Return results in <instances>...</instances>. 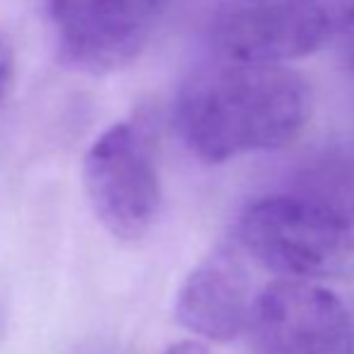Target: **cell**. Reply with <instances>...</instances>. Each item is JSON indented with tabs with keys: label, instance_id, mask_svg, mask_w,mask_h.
Wrapping results in <instances>:
<instances>
[{
	"label": "cell",
	"instance_id": "52a82bcc",
	"mask_svg": "<svg viewBox=\"0 0 354 354\" xmlns=\"http://www.w3.org/2000/svg\"><path fill=\"white\" fill-rule=\"evenodd\" d=\"M253 299L246 253L234 239H227L186 275L174 313L186 330L224 345L246 333Z\"/></svg>",
	"mask_w": 354,
	"mask_h": 354
},
{
	"label": "cell",
	"instance_id": "ba28073f",
	"mask_svg": "<svg viewBox=\"0 0 354 354\" xmlns=\"http://www.w3.org/2000/svg\"><path fill=\"white\" fill-rule=\"evenodd\" d=\"M17 77V56L8 34L0 29V106L10 99Z\"/></svg>",
	"mask_w": 354,
	"mask_h": 354
},
{
	"label": "cell",
	"instance_id": "6da1fadb",
	"mask_svg": "<svg viewBox=\"0 0 354 354\" xmlns=\"http://www.w3.org/2000/svg\"><path fill=\"white\" fill-rule=\"evenodd\" d=\"M311 116V82L287 66L207 58L176 97L178 133L203 164L289 147Z\"/></svg>",
	"mask_w": 354,
	"mask_h": 354
},
{
	"label": "cell",
	"instance_id": "30bf717a",
	"mask_svg": "<svg viewBox=\"0 0 354 354\" xmlns=\"http://www.w3.org/2000/svg\"><path fill=\"white\" fill-rule=\"evenodd\" d=\"M164 354H212L210 347L201 340H178L174 345H169Z\"/></svg>",
	"mask_w": 354,
	"mask_h": 354
},
{
	"label": "cell",
	"instance_id": "277c9868",
	"mask_svg": "<svg viewBox=\"0 0 354 354\" xmlns=\"http://www.w3.org/2000/svg\"><path fill=\"white\" fill-rule=\"evenodd\" d=\"M84 193L111 236L138 241L152 229L162 207V183L152 145L140 126L113 123L84 154Z\"/></svg>",
	"mask_w": 354,
	"mask_h": 354
},
{
	"label": "cell",
	"instance_id": "5b68a950",
	"mask_svg": "<svg viewBox=\"0 0 354 354\" xmlns=\"http://www.w3.org/2000/svg\"><path fill=\"white\" fill-rule=\"evenodd\" d=\"M253 354H354V318L335 292L318 282L272 280L253 299Z\"/></svg>",
	"mask_w": 354,
	"mask_h": 354
},
{
	"label": "cell",
	"instance_id": "3957f363",
	"mask_svg": "<svg viewBox=\"0 0 354 354\" xmlns=\"http://www.w3.org/2000/svg\"><path fill=\"white\" fill-rule=\"evenodd\" d=\"M335 34L321 0H222L207 24L210 58L246 66H287Z\"/></svg>",
	"mask_w": 354,
	"mask_h": 354
},
{
	"label": "cell",
	"instance_id": "8992f818",
	"mask_svg": "<svg viewBox=\"0 0 354 354\" xmlns=\"http://www.w3.org/2000/svg\"><path fill=\"white\" fill-rule=\"evenodd\" d=\"M167 0H46L61 58L87 73L131 66L147 48Z\"/></svg>",
	"mask_w": 354,
	"mask_h": 354
},
{
	"label": "cell",
	"instance_id": "9c48e42d",
	"mask_svg": "<svg viewBox=\"0 0 354 354\" xmlns=\"http://www.w3.org/2000/svg\"><path fill=\"white\" fill-rule=\"evenodd\" d=\"M333 37L340 39L342 56H345V61L350 63L354 71V0L347 3L345 12H342V17H340V27L335 29Z\"/></svg>",
	"mask_w": 354,
	"mask_h": 354
},
{
	"label": "cell",
	"instance_id": "7a4b0ae2",
	"mask_svg": "<svg viewBox=\"0 0 354 354\" xmlns=\"http://www.w3.org/2000/svg\"><path fill=\"white\" fill-rule=\"evenodd\" d=\"M246 258L280 280L318 282L352 266L354 227L342 210L318 198L268 196L241 212L234 232Z\"/></svg>",
	"mask_w": 354,
	"mask_h": 354
}]
</instances>
